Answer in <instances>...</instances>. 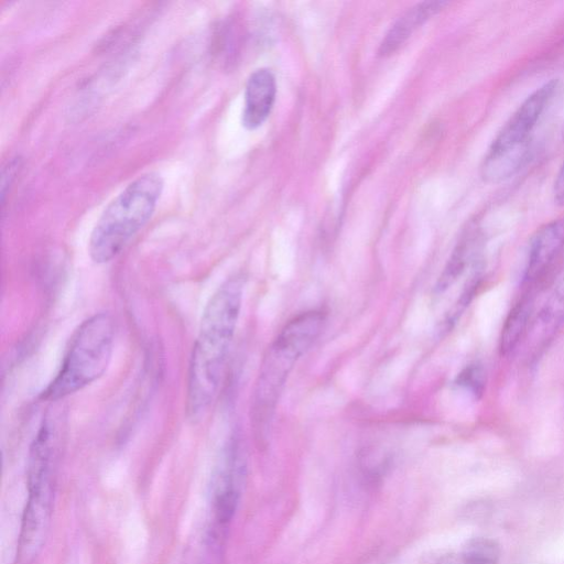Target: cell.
<instances>
[{
    "label": "cell",
    "mask_w": 564,
    "mask_h": 564,
    "mask_svg": "<svg viewBox=\"0 0 564 564\" xmlns=\"http://www.w3.org/2000/svg\"><path fill=\"white\" fill-rule=\"evenodd\" d=\"M245 276L228 278L206 304L193 345L186 387V414L200 420L216 399L242 306Z\"/></svg>",
    "instance_id": "1"
},
{
    "label": "cell",
    "mask_w": 564,
    "mask_h": 564,
    "mask_svg": "<svg viewBox=\"0 0 564 564\" xmlns=\"http://www.w3.org/2000/svg\"><path fill=\"white\" fill-rule=\"evenodd\" d=\"M460 560L463 564H498L500 547L492 539L473 538L463 546Z\"/></svg>",
    "instance_id": "14"
},
{
    "label": "cell",
    "mask_w": 564,
    "mask_h": 564,
    "mask_svg": "<svg viewBox=\"0 0 564 564\" xmlns=\"http://www.w3.org/2000/svg\"><path fill=\"white\" fill-rule=\"evenodd\" d=\"M163 187L160 173L147 172L130 182L105 207L88 243V252L95 263H107L124 249L152 217Z\"/></svg>",
    "instance_id": "3"
},
{
    "label": "cell",
    "mask_w": 564,
    "mask_h": 564,
    "mask_svg": "<svg viewBox=\"0 0 564 564\" xmlns=\"http://www.w3.org/2000/svg\"><path fill=\"white\" fill-rule=\"evenodd\" d=\"M532 308V295L525 294L508 314L500 336V351L503 356L512 352L523 338L529 326Z\"/></svg>",
    "instance_id": "12"
},
{
    "label": "cell",
    "mask_w": 564,
    "mask_h": 564,
    "mask_svg": "<svg viewBox=\"0 0 564 564\" xmlns=\"http://www.w3.org/2000/svg\"><path fill=\"white\" fill-rule=\"evenodd\" d=\"M28 494L17 545V564H31L45 544L52 517L54 486Z\"/></svg>",
    "instance_id": "6"
},
{
    "label": "cell",
    "mask_w": 564,
    "mask_h": 564,
    "mask_svg": "<svg viewBox=\"0 0 564 564\" xmlns=\"http://www.w3.org/2000/svg\"><path fill=\"white\" fill-rule=\"evenodd\" d=\"M562 137H563V140H564V127L562 129Z\"/></svg>",
    "instance_id": "18"
},
{
    "label": "cell",
    "mask_w": 564,
    "mask_h": 564,
    "mask_svg": "<svg viewBox=\"0 0 564 564\" xmlns=\"http://www.w3.org/2000/svg\"><path fill=\"white\" fill-rule=\"evenodd\" d=\"M446 4L445 1H424L409 9L387 33L379 54L387 56L394 53L420 25Z\"/></svg>",
    "instance_id": "10"
},
{
    "label": "cell",
    "mask_w": 564,
    "mask_h": 564,
    "mask_svg": "<svg viewBox=\"0 0 564 564\" xmlns=\"http://www.w3.org/2000/svg\"><path fill=\"white\" fill-rule=\"evenodd\" d=\"M553 79L531 93L505 122L481 164L486 182L498 183L517 174L530 160L535 131L558 90Z\"/></svg>",
    "instance_id": "5"
},
{
    "label": "cell",
    "mask_w": 564,
    "mask_h": 564,
    "mask_svg": "<svg viewBox=\"0 0 564 564\" xmlns=\"http://www.w3.org/2000/svg\"><path fill=\"white\" fill-rule=\"evenodd\" d=\"M456 384L475 398H480L486 387V371L479 364L468 365L458 373Z\"/></svg>",
    "instance_id": "15"
},
{
    "label": "cell",
    "mask_w": 564,
    "mask_h": 564,
    "mask_svg": "<svg viewBox=\"0 0 564 564\" xmlns=\"http://www.w3.org/2000/svg\"><path fill=\"white\" fill-rule=\"evenodd\" d=\"M325 324L324 311L302 312L281 328L268 347L260 366L251 408V422L259 442H264L269 434L289 376L317 340Z\"/></svg>",
    "instance_id": "2"
},
{
    "label": "cell",
    "mask_w": 564,
    "mask_h": 564,
    "mask_svg": "<svg viewBox=\"0 0 564 564\" xmlns=\"http://www.w3.org/2000/svg\"><path fill=\"white\" fill-rule=\"evenodd\" d=\"M564 323V272L553 286L546 302L541 308L536 329L553 334Z\"/></svg>",
    "instance_id": "13"
},
{
    "label": "cell",
    "mask_w": 564,
    "mask_h": 564,
    "mask_svg": "<svg viewBox=\"0 0 564 564\" xmlns=\"http://www.w3.org/2000/svg\"><path fill=\"white\" fill-rule=\"evenodd\" d=\"M553 194L556 204L564 206V162L555 176Z\"/></svg>",
    "instance_id": "17"
},
{
    "label": "cell",
    "mask_w": 564,
    "mask_h": 564,
    "mask_svg": "<svg viewBox=\"0 0 564 564\" xmlns=\"http://www.w3.org/2000/svg\"><path fill=\"white\" fill-rule=\"evenodd\" d=\"M21 169V159L19 156L12 158L2 169L1 176V204L4 206L6 195L13 184L19 171Z\"/></svg>",
    "instance_id": "16"
},
{
    "label": "cell",
    "mask_w": 564,
    "mask_h": 564,
    "mask_svg": "<svg viewBox=\"0 0 564 564\" xmlns=\"http://www.w3.org/2000/svg\"><path fill=\"white\" fill-rule=\"evenodd\" d=\"M115 344V323L99 312L86 318L73 334L58 371L40 399H64L99 379L107 370Z\"/></svg>",
    "instance_id": "4"
},
{
    "label": "cell",
    "mask_w": 564,
    "mask_h": 564,
    "mask_svg": "<svg viewBox=\"0 0 564 564\" xmlns=\"http://www.w3.org/2000/svg\"><path fill=\"white\" fill-rule=\"evenodd\" d=\"M564 249V217L542 226L531 239L523 283L533 285Z\"/></svg>",
    "instance_id": "7"
},
{
    "label": "cell",
    "mask_w": 564,
    "mask_h": 564,
    "mask_svg": "<svg viewBox=\"0 0 564 564\" xmlns=\"http://www.w3.org/2000/svg\"><path fill=\"white\" fill-rule=\"evenodd\" d=\"M479 238L476 230H468L455 247L443 272L441 273L435 291L441 293L451 288L462 273L466 270L469 262L476 257Z\"/></svg>",
    "instance_id": "11"
},
{
    "label": "cell",
    "mask_w": 564,
    "mask_h": 564,
    "mask_svg": "<svg viewBox=\"0 0 564 564\" xmlns=\"http://www.w3.org/2000/svg\"><path fill=\"white\" fill-rule=\"evenodd\" d=\"M275 91V79L269 69L260 68L249 76L241 118L246 129H257L265 121L273 107Z\"/></svg>",
    "instance_id": "9"
},
{
    "label": "cell",
    "mask_w": 564,
    "mask_h": 564,
    "mask_svg": "<svg viewBox=\"0 0 564 564\" xmlns=\"http://www.w3.org/2000/svg\"><path fill=\"white\" fill-rule=\"evenodd\" d=\"M56 431L50 417L43 419L29 451L28 491L54 486Z\"/></svg>",
    "instance_id": "8"
}]
</instances>
